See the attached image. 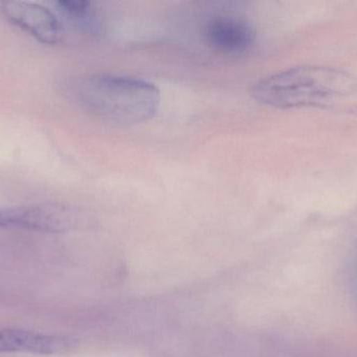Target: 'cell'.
<instances>
[{
    "mask_svg": "<svg viewBox=\"0 0 357 357\" xmlns=\"http://www.w3.org/2000/svg\"><path fill=\"white\" fill-rule=\"evenodd\" d=\"M67 92L92 115L126 126L152 119L161 101L154 84L128 75H86L67 84Z\"/></svg>",
    "mask_w": 357,
    "mask_h": 357,
    "instance_id": "6da1fadb",
    "label": "cell"
},
{
    "mask_svg": "<svg viewBox=\"0 0 357 357\" xmlns=\"http://www.w3.org/2000/svg\"><path fill=\"white\" fill-rule=\"evenodd\" d=\"M357 78L335 67L305 65L278 71L259 80L252 88L257 102L275 108L320 106L349 96Z\"/></svg>",
    "mask_w": 357,
    "mask_h": 357,
    "instance_id": "7a4b0ae2",
    "label": "cell"
},
{
    "mask_svg": "<svg viewBox=\"0 0 357 357\" xmlns=\"http://www.w3.org/2000/svg\"><path fill=\"white\" fill-rule=\"evenodd\" d=\"M73 207L59 203L0 209V230H26L41 233H65L79 226Z\"/></svg>",
    "mask_w": 357,
    "mask_h": 357,
    "instance_id": "3957f363",
    "label": "cell"
},
{
    "mask_svg": "<svg viewBox=\"0 0 357 357\" xmlns=\"http://www.w3.org/2000/svg\"><path fill=\"white\" fill-rule=\"evenodd\" d=\"M1 12L13 24L42 43L56 44L62 40L63 27L56 15L44 6L29 1H4Z\"/></svg>",
    "mask_w": 357,
    "mask_h": 357,
    "instance_id": "277c9868",
    "label": "cell"
},
{
    "mask_svg": "<svg viewBox=\"0 0 357 357\" xmlns=\"http://www.w3.org/2000/svg\"><path fill=\"white\" fill-rule=\"evenodd\" d=\"M77 346V340L20 329H0V354L29 352L40 356L67 354Z\"/></svg>",
    "mask_w": 357,
    "mask_h": 357,
    "instance_id": "5b68a950",
    "label": "cell"
},
{
    "mask_svg": "<svg viewBox=\"0 0 357 357\" xmlns=\"http://www.w3.org/2000/svg\"><path fill=\"white\" fill-rule=\"evenodd\" d=\"M206 40L210 48L227 54H245L255 41L251 25L236 17L220 16L206 27Z\"/></svg>",
    "mask_w": 357,
    "mask_h": 357,
    "instance_id": "8992f818",
    "label": "cell"
},
{
    "mask_svg": "<svg viewBox=\"0 0 357 357\" xmlns=\"http://www.w3.org/2000/svg\"><path fill=\"white\" fill-rule=\"evenodd\" d=\"M56 6L71 20L79 24L89 23L92 15L90 2L84 0H60L56 2Z\"/></svg>",
    "mask_w": 357,
    "mask_h": 357,
    "instance_id": "52a82bcc",
    "label": "cell"
},
{
    "mask_svg": "<svg viewBox=\"0 0 357 357\" xmlns=\"http://www.w3.org/2000/svg\"><path fill=\"white\" fill-rule=\"evenodd\" d=\"M349 280L351 281L352 289L356 291L357 297V258L351 263V268L349 270Z\"/></svg>",
    "mask_w": 357,
    "mask_h": 357,
    "instance_id": "ba28073f",
    "label": "cell"
}]
</instances>
